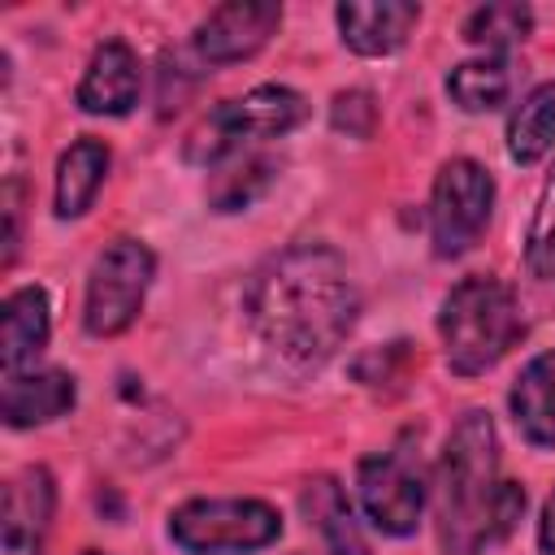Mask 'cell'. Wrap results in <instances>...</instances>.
Instances as JSON below:
<instances>
[{
  "instance_id": "d4e9b609",
  "label": "cell",
  "mask_w": 555,
  "mask_h": 555,
  "mask_svg": "<svg viewBox=\"0 0 555 555\" xmlns=\"http://www.w3.org/2000/svg\"><path fill=\"white\" fill-rule=\"evenodd\" d=\"M82 555H100V551H82Z\"/></svg>"
},
{
  "instance_id": "7a4b0ae2",
  "label": "cell",
  "mask_w": 555,
  "mask_h": 555,
  "mask_svg": "<svg viewBox=\"0 0 555 555\" xmlns=\"http://www.w3.org/2000/svg\"><path fill=\"white\" fill-rule=\"evenodd\" d=\"M525 512V486L499 477V438L486 412H464L438 464V538L447 555H481Z\"/></svg>"
},
{
  "instance_id": "4fadbf2b",
  "label": "cell",
  "mask_w": 555,
  "mask_h": 555,
  "mask_svg": "<svg viewBox=\"0 0 555 555\" xmlns=\"http://www.w3.org/2000/svg\"><path fill=\"white\" fill-rule=\"evenodd\" d=\"M78 390L74 377L61 369H35V373H4V395H0V412L4 425L13 429H30V425H48L56 416H65L74 408Z\"/></svg>"
},
{
  "instance_id": "ffe728a7",
  "label": "cell",
  "mask_w": 555,
  "mask_h": 555,
  "mask_svg": "<svg viewBox=\"0 0 555 555\" xmlns=\"http://www.w3.org/2000/svg\"><path fill=\"white\" fill-rule=\"evenodd\" d=\"M525 273L546 295H555V169L542 182V195H538V208L525 234Z\"/></svg>"
},
{
  "instance_id": "2e32d148",
  "label": "cell",
  "mask_w": 555,
  "mask_h": 555,
  "mask_svg": "<svg viewBox=\"0 0 555 555\" xmlns=\"http://www.w3.org/2000/svg\"><path fill=\"white\" fill-rule=\"evenodd\" d=\"M108 173V147L100 139H78L61 152L56 160V217H82L95 199V191L104 186Z\"/></svg>"
},
{
  "instance_id": "30bf717a",
  "label": "cell",
  "mask_w": 555,
  "mask_h": 555,
  "mask_svg": "<svg viewBox=\"0 0 555 555\" xmlns=\"http://www.w3.org/2000/svg\"><path fill=\"white\" fill-rule=\"evenodd\" d=\"M52 503H56V486L48 468L30 464L13 473L4 486V512H0V555H43Z\"/></svg>"
},
{
  "instance_id": "9a60e30c",
  "label": "cell",
  "mask_w": 555,
  "mask_h": 555,
  "mask_svg": "<svg viewBox=\"0 0 555 555\" xmlns=\"http://www.w3.org/2000/svg\"><path fill=\"white\" fill-rule=\"evenodd\" d=\"M512 416L533 447H555V351L533 356L512 386Z\"/></svg>"
},
{
  "instance_id": "cb8c5ba5",
  "label": "cell",
  "mask_w": 555,
  "mask_h": 555,
  "mask_svg": "<svg viewBox=\"0 0 555 555\" xmlns=\"http://www.w3.org/2000/svg\"><path fill=\"white\" fill-rule=\"evenodd\" d=\"M538 542H542V551H546V555H555V490H551V499H546V507H542Z\"/></svg>"
},
{
  "instance_id": "e0dca14e",
  "label": "cell",
  "mask_w": 555,
  "mask_h": 555,
  "mask_svg": "<svg viewBox=\"0 0 555 555\" xmlns=\"http://www.w3.org/2000/svg\"><path fill=\"white\" fill-rule=\"evenodd\" d=\"M555 147V78L533 87L507 121V156L516 165H533Z\"/></svg>"
},
{
  "instance_id": "5bb4252c",
  "label": "cell",
  "mask_w": 555,
  "mask_h": 555,
  "mask_svg": "<svg viewBox=\"0 0 555 555\" xmlns=\"http://www.w3.org/2000/svg\"><path fill=\"white\" fill-rule=\"evenodd\" d=\"M48 347V299L39 286H22L0 308V364L4 373H22Z\"/></svg>"
},
{
  "instance_id": "9c48e42d",
  "label": "cell",
  "mask_w": 555,
  "mask_h": 555,
  "mask_svg": "<svg viewBox=\"0 0 555 555\" xmlns=\"http://www.w3.org/2000/svg\"><path fill=\"white\" fill-rule=\"evenodd\" d=\"M282 26V9L264 0H230L217 4L199 26H195V56L208 65H230L256 56L269 35Z\"/></svg>"
},
{
  "instance_id": "8992f818",
  "label": "cell",
  "mask_w": 555,
  "mask_h": 555,
  "mask_svg": "<svg viewBox=\"0 0 555 555\" xmlns=\"http://www.w3.org/2000/svg\"><path fill=\"white\" fill-rule=\"evenodd\" d=\"M156 256L139 238H113L87 278V304H82V325L95 338H113L130 330V321L143 308V295L152 286Z\"/></svg>"
},
{
  "instance_id": "ac0fdd59",
  "label": "cell",
  "mask_w": 555,
  "mask_h": 555,
  "mask_svg": "<svg viewBox=\"0 0 555 555\" xmlns=\"http://www.w3.org/2000/svg\"><path fill=\"white\" fill-rule=\"evenodd\" d=\"M304 512L308 520L317 525V533L325 538L330 555H369L364 542H360V529L351 520V507H347V494L334 477H317L308 481L304 490Z\"/></svg>"
},
{
  "instance_id": "d6986e66",
  "label": "cell",
  "mask_w": 555,
  "mask_h": 555,
  "mask_svg": "<svg viewBox=\"0 0 555 555\" xmlns=\"http://www.w3.org/2000/svg\"><path fill=\"white\" fill-rule=\"evenodd\" d=\"M512 78L503 56H486V61H464L447 74V95L464 108V113H490L507 100Z\"/></svg>"
},
{
  "instance_id": "603a6c76",
  "label": "cell",
  "mask_w": 555,
  "mask_h": 555,
  "mask_svg": "<svg viewBox=\"0 0 555 555\" xmlns=\"http://www.w3.org/2000/svg\"><path fill=\"white\" fill-rule=\"evenodd\" d=\"M334 130H347V134H356V139H364L369 130H373V117H377V108H373V95L369 91H343L338 100H334Z\"/></svg>"
},
{
  "instance_id": "44dd1931",
  "label": "cell",
  "mask_w": 555,
  "mask_h": 555,
  "mask_svg": "<svg viewBox=\"0 0 555 555\" xmlns=\"http://www.w3.org/2000/svg\"><path fill=\"white\" fill-rule=\"evenodd\" d=\"M533 26V13L525 4H481L464 17V39L486 48L490 56H503V48L520 43Z\"/></svg>"
},
{
  "instance_id": "3957f363",
  "label": "cell",
  "mask_w": 555,
  "mask_h": 555,
  "mask_svg": "<svg viewBox=\"0 0 555 555\" xmlns=\"http://www.w3.org/2000/svg\"><path fill=\"white\" fill-rule=\"evenodd\" d=\"M438 334H442L451 373L477 377L516 347V338L525 334V321H520L516 295L499 278L477 273V278L455 282L451 295L442 299Z\"/></svg>"
},
{
  "instance_id": "7402d4cb",
  "label": "cell",
  "mask_w": 555,
  "mask_h": 555,
  "mask_svg": "<svg viewBox=\"0 0 555 555\" xmlns=\"http://www.w3.org/2000/svg\"><path fill=\"white\" fill-rule=\"evenodd\" d=\"M273 173H278V165L264 160V156H251V160H243V165L217 173V182H212V191H208V195H212V208H217V212L247 208V204L273 182Z\"/></svg>"
},
{
  "instance_id": "8fae6325",
  "label": "cell",
  "mask_w": 555,
  "mask_h": 555,
  "mask_svg": "<svg viewBox=\"0 0 555 555\" xmlns=\"http://www.w3.org/2000/svg\"><path fill=\"white\" fill-rule=\"evenodd\" d=\"M338 30L343 43L360 56H390L408 43L412 26L421 22V9L408 0H343L338 4Z\"/></svg>"
},
{
  "instance_id": "6da1fadb",
  "label": "cell",
  "mask_w": 555,
  "mask_h": 555,
  "mask_svg": "<svg viewBox=\"0 0 555 555\" xmlns=\"http://www.w3.org/2000/svg\"><path fill=\"white\" fill-rule=\"evenodd\" d=\"M243 308L278 356L291 364H321L356 330L360 295L338 251L295 243L247 278Z\"/></svg>"
},
{
  "instance_id": "5b68a950",
  "label": "cell",
  "mask_w": 555,
  "mask_h": 555,
  "mask_svg": "<svg viewBox=\"0 0 555 555\" xmlns=\"http://www.w3.org/2000/svg\"><path fill=\"white\" fill-rule=\"evenodd\" d=\"M282 533V516L260 499H191L169 516V538L191 555L260 551Z\"/></svg>"
},
{
  "instance_id": "7c38bea8",
  "label": "cell",
  "mask_w": 555,
  "mask_h": 555,
  "mask_svg": "<svg viewBox=\"0 0 555 555\" xmlns=\"http://www.w3.org/2000/svg\"><path fill=\"white\" fill-rule=\"evenodd\" d=\"M74 100L82 113H104V117L130 113L139 100V56L121 39L100 43L87 61V74H82Z\"/></svg>"
},
{
  "instance_id": "ba28073f",
  "label": "cell",
  "mask_w": 555,
  "mask_h": 555,
  "mask_svg": "<svg viewBox=\"0 0 555 555\" xmlns=\"http://www.w3.org/2000/svg\"><path fill=\"white\" fill-rule=\"evenodd\" d=\"M360 503H364L369 520L382 533L408 538L421 525V512H425L421 451H412L408 442H399L395 451L364 455L360 460Z\"/></svg>"
},
{
  "instance_id": "52a82bcc",
  "label": "cell",
  "mask_w": 555,
  "mask_h": 555,
  "mask_svg": "<svg viewBox=\"0 0 555 555\" xmlns=\"http://www.w3.org/2000/svg\"><path fill=\"white\" fill-rule=\"evenodd\" d=\"M490 208H494V178L486 165L468 160V156H455L438 169L434 178V199H429V234H434V251L442 260H455L464 256L486 221H490Z\"/></svg>"
},
{
  "instance_id": "277c9868",
  "label": "cell",
  "mask_w": 555,
  "mask_h": 555,
  "mask_svg": "<svg viewBox=\"0 0 555 555\" xmlns=\"http://www.w3.org/2000/svg\"><path fill=\"white\" fill-rule=\"evenodd\" d=\"M304 117H308V104H304L299 91L264 82V87H251L238 100H221L199 121V130L191 134L186 156L199 160V165H217V160L243 152L247 143H264V139L291 134Z\"/></svg>"
}]
</instances>
